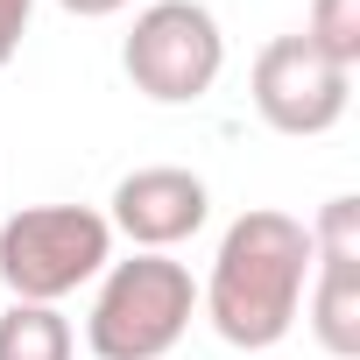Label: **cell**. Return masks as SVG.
Instances as JSON below:
<instances>
[{
  "instance_id": "2",
  "label": "cell",
  "mask_w": 360,
  "mask_h": 360,
  "mask_svg": "<svg viewBox=\"0 0 360 360\" xmlns=\"http://www.w3.org/2000/svg\"><path fill=\"white\" fill-rule=\"evenodd\" d=\"M198 318V283L184 262L169 255H127L106 262L92 318H85V346L92 360H162Z\"/></svg>"
},
{
  "instance_id": "4",
  "label": "cell",
  "mask_w": 360,
  "mask_h": 360,
  "mask_svg": "<svg viewBox=\"0 0 360 360\" xmlns=\"http://www.w3.org/2000/svg\"><path fill=\"white\" fill-rule=\"evenodd\" d=\"M120 71L148 106H198L226 71V36L205 0H148L120 43Z\"/></svg>"
},
{
  "instance_id": "5",
  "label": "cell",
  "mask_w": 360,
  "mask_h": 360,
  "mask_svg": "<svg viewBox=\"0 0 360 360\" xmlns=\"http://www.w3.org/2000/svg\"><path fill=\"white\" fill-rule=\"evenodd\" d=\"M248 99H255V113L276 134L311 141V134H332L346 120L353 71H339L332 57H318L304 36H276V43H262V57L248 71Z\"/></svg>"
},
{
  "instance_id": "3",
  "label": "cell",
  "mask_w": 360,
  "mask_h": 360,
  "mask_svg": "<svg viewBox=\"0 0 360 360\" xmlns=\"http://www.w3.org/2000/svg\"><path fill=\"white\" fill-rule=\"evenodd\" d=\"M113 262V226L92 205H22L0 226V283L15 304H64Z\"/></svg>"
},
{
  "instance_id": "1",
  "label": "cell",
  "mask_w": 360,
  "mask_h": 360,
  "mask_svg": "<svg viewBox=\"0 0 360 360\" xmlns=\"http://www.w3.org/2000/svg\"><path fill=\"white\" fill-rule=\"evenodd\" d=\"M304 290H311V226L276 205H248L219 233V255L198 283V311L226 346L269 353L304 318Z\"/></svg>"
},
{
  "instance_id": "11",
  "label": "cell",
  "mask_w": 360,
  "mask_h": 360,
  "mask_svg": "<svg viewBox=\"0 0 360 360\" xmlns=\"http://www.w3.org/2000/svg\"><path fill=\"white\" fill-rule=\"evenodd\" d=\"M64 15H78V22H106V15H120L127 0H57Z\"/></svg>"
},
{
  "instance_id": "7",
  "label": "cell",
  "mask_w": 360,
  "mask_h": 360,
  "mask_svg": "<svg viewBox=\"0 0 360 360\" xmlns=\"http://www.w3.org/2000/svg\"><path fill=\"white\" fill-rule=\"evenodd\" d=\"M205 219H212V191H205V176L184 169V162L127 169L120 184H113V198H106V226H113L120 240H134V255L184 248Z\"/></svg>"
},
{
  "instance_id": "6",
  "label": "cell",
  "mask_w": 360,
  "mask_h": 360,
  "mask_svg": "<svg viewBox=\"0 0 360 360\" xmlns=\"http://www.w3.org/2000/svg\"><path fill=\"white\" fill-rule=\"evenodd\" d=\"M304 325L332 360L360 353V198H325L311 219V290Z\"/></svg>"
},
{
  "instance_id": "8",
  "label": "cell",
  "mask_w": 360,
  "mask_h": 360,
  "mask_svg": "<svg viewBox=\"0 0 360 360\" xmlns=\"http://www.w3.org/2000/svg\"><path fill=\"white\" fill-rule=\"evenodd\" d=\"M78 332L57 304H8L0 311V360H71Z\"/></svg>"
},
{
  "instance_id": "9",
  "label": "cell",
  "mask_w": 360,
  "mask_h": 360,
  "mask_svg": "<svg viewBox=\"0 0 360 360\" xmlns=\"http://www.w3.org/2000/svg\"><path fill=\"white\" fill-rule=\"evenodd\" d=\"M297 36L339 71H360V0H311V22Z\"/></svg>"
},
{
  "instance_id": "10",
  "label": "cell",
  "mask_w": 360,
  "mask_h": 360,
  "mask_svg": "<svg viewBox=\"0 0 360 360\" xmlns=\"http://www.w3.org/2000/svg\"><path fill=\"white\" fill-rule=\"evenodd\" d=\"M29 22H36V0H0V71H8V64L22 57V36H29Z\"/></svg>"
}]
</instances>
